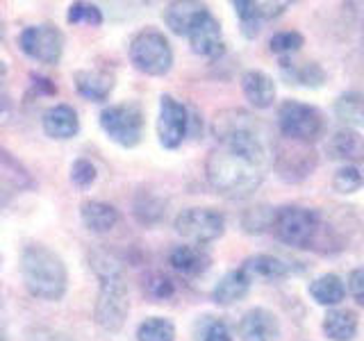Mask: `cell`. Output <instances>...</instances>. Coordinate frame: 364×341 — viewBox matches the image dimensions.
Wrapping results in <instances>:
<instances>
[{
    "mask_svg": "<svg viewBox=\"0 0 364 341\" xmlns=\"http://www.w3.org/2000/svg\"><path fill=\"white\" fill-rule=\"evenodd\" d=\"M250 291V278L242 269L228 271L225 276L216 282V287L212 291V301L221 307L237 305L239 301H244Z\"/></svg>",
    "mask_w": 364,
    "mask_h": 341,
    "instance_id": "obj_19",
    "label": "cell"
},
{
    "mask_svg": "<svg viewBox=\"0 0 364 341\" xmlns=\"http://www.w3.org/2000/svg\"><path fill=\"white\" fill-rule=\"evenodd\" d=\"M242 271L246 276L253 278H262V280H282L289 276V264L284 259L276 257V255H253L244 259Z\"/></svg>",
    "mask_w": 364,
    "mask_h": 341,
    "instance_id": "obj_23",
    "label": "cell"
},
{
    "mask_svg": "<svg viewBox=\"0 0 364 341\" xmlns=\"http://www.w3.org/2000/svg\"><path fill=\"white\" fill-rule=\"evenodd\" d=\"M242 91L255 109H267L276 100V82L264 71H246L242 75Z\"/></svg>",
    "mask_w": 364,
    "mask_h": 341,
    "instance_id": "obj_17",
    "label": "cell"
},
{
    "mask_svg": "<svg viewBox=\"0 0 364 341\" xmlns=\"http://www.w3.org/2000/svg\"><path fill=\"white\" fill-rule=\"evenodd\" d=\"M273 162H276L278 170H280V178L284 180H303L307 178L314 170L316 166V157L314 153L310 151H294V153H278L273 155Z\"/></svg>",
    "mask_w": 364,
    "mask_h": 341,
    "instance_id": "obj_21",
    "label": "cell"
},
{
    "mask_svg": "<svg viewBox=\"0 0 364 341\" xmlns=\"http://www.w3.org/2000/svg\"><path fill=\"white\" fill-rule=\"evenodd\" d=\"M335 117L350 130L364 128V94L350 91V94L339 96L335 102Z\"/></svg>",
    "mask_w": 364,
    "mask_h": 341,
    "instance_id": "obj_25",
    "label": "cell"
},
{
    "mask_svg": "<svg viewBox=\"0 0 364 341\" xmlns=\"http://www.w3.org/2000/svg\"><path fill=\"white\" fill-rule=\"evenodd\" d=\"M255 7H257V14L262 21H271V18L280 16L282 11L289 7V3H271V0H267V3H257L255 0Z\"/></svg>",
    "mask_w": 364,
    "mask_h": 341,
    "instance_id": "obj_36",
    "label": "cell"
},
{
    "mask_svg": "<svg viewBox=\"0 0 364 341\" xmlns=\"http://www.w3.org/2000/svg\"><path fill=\"white\" fill-rule=\"evenodd\" d=\"M303 34L296 32V30H284V32H276L269 41V48L271 53L276 55H291V53H299L303 48Z\"/></svg>",
    "mask_w": 364,
    "mask_h": 341,
    "instance_id": "obj_30",
    "label": "cell"
},
{
    "mask_svg": "<svg viewBox=\"0 0 364 341\" xmlns=\"http://www.w3.org/2000/svg\"><path fill=\"white\" fill-rule=\"evenodd\" d=\"M278 128L294 144H314L326 130L323 114L301 100H284L278 107Z\"/></svg>",
    "mask_w": 364,
    "mask_h": 341,
    "instance_id": "obj_5",
    "label": "cell"
},
{
    "mask_svg": "<svg viewBox=\"0 0 364 341\" xmlns=\"http://www.w3.org/2000/svg\"><path fill=\"white\" fill-rule=\"evenodd\" d=\"M208 9V5L203 3H193V0H180V3H168L164 9V23L171 32L180 34V37H187L189 28L193 26L203 11Z\"/></svg>",
    "mask_w": 364,
    "mask_h": 341,
    "instance_id": "obj_20",
    "label": "cell"
},
{
    "mask_svg": "<svg viewBox=\"0 0 364 341\" xmlns=\"http://www.w3.org/2000/svg\"><path fill=\"white\" fill-rule=\"evenodd\" d=\"M239 337H242V341H278L280 337L278 316L264 310V307H253L239 321Z\"/></svg>",
    "mask_w": 364,
    "mask_h": 341,
    "instance_id": "obj_12",
    "label": "cell"
},
{
    "mask_svg": "<svg viewBox=\"0 0 364 341\" xmlns=\"http://www.w3.org/2000/svg\"><path fill=\"white\" fill-rule=\"evenodd\" d=\"M189 132V112L180 100L164 94L159 98V117H157V139L166 151L176 148L185 141Z\"/></svg>",
    "mask_w": 364,
    "mask_h": 341,
    "instance_id": "obj_10",
    "label": "cell"
},
{
    "mask_svg": "<svg viewBox=\"0 0 364 341\" xmlns=\"http://www.w3.org/2000/svg\"><path fill=\"white\" fill-rule=\"evenodd\" d=\"M212 132L216 148L205 164L212 189L230 200L253 196L273 164L267 125L244 109H223L214 117Z\"/></svg>",
    "mask_w": 364,
    "mask_h": 341,
    "instance_id": "obj_1",
    "label": "cell"
},
{
    "mask_svg": "<svg viewBox=\"0 0 364 341\" xmlns=\"http://www.w3.org/2000/svg\"><path fill=\"white\" fill-rule=\"evenodd\" d=\"M362 185H364L362 170L358 166H350V164L341 166L333 178V189L337 193H355L362 189Z\"/></svg>",
    "mask_w": 364,
    "mask_h": 341,
    "instance_id": "obj_29",
    "label": "cell"
},
{
    "mask_svg": "<svg viewBox=\"0 0 364 341\" xmlns=\"http://www.w3.org/2000/svg\"><path fill=\"white\" fill-rule=\"evenodd\" d=\"M307 291H310L314 303L323 305V307H335L344 301L346 284L341 282V278L335 276V273H326V276H318L316 280H312Z\"/></svg>",
    "mask_w": 364,
    "mask_h": 341,
    "instance_id": "obj_24",
    "label": "cell"
},
{
    "mask_svg": "<svg viewBox=\"0 0 364 341\" xmlns=\"http://www.w3.org/2000/svg\"><path fill=\"white\" fill-rule=\"evenodd\" d=\"M136 341H176V325L166 316H148L136 328Z\"/></svg>",
    "mask_w": 364,
    "mask_h": 341,
    "instance_id": "obj_27",
    "label": "cell"
},
{
    "mask_svg": "<svg viewBox=\"0 0 364 341\" xmlns=\"http://www.w3.org/2000/svg\"><path fill=\"white\" fill-rule=\"evenodd\" d=\"M80 219H82V223H85V227H87L89 232L105 234V232H109L112 227L119 223L121 214L109 202L87 200V202H82V207H80Z\"/></svg>",
    "mask_w": 364,
    "mask_h": 341,
    "instance_id": "obj_18",
    "label": "cell"
},
{
    "mask_svg": "<svg viewBox=\"0 0 364 341\" xmlns=\"http://www.w3.org/2000/svg\"><path fill=\"white\" fill-rule=\"evenodd\" d=\"M144 289L153 301H166L176 293V284L164 273H148L144 278Z\"/></svg>",
    "mask_w": 364,
    "mask_h": 341,
    "instance_id": "obj_31",
    "label": "cell"
},
{
    "mask_svg": "<svg viewBox=\"0 0 364 341\" xmlns=\"http://www.w3.org/2000/svg\"><path fill=\"white\" fill-rule=\"evenodd\" d=\"M18 48L30 60H37L41 64H57L64 53V34L53 23L28 26L18 34Z\"/></svg>",
    "mask_w": 364,
    "mask_h": 341,
    "instance_id": "obj_9",
    "label": "cell"
},
{
    "mask_svg": "<svg viewBox=\"0 0 364 341\" xmlns=\"http://www.w3.org/2000/svg\"><path fill=\"white\" fill-rule=\"evenodd\" d=\"M176 232L193 246L212 244L225 230V219L212 207H187L176 216Z\"/></svg>",
    "mask_w": 364,
    "mask_h": 341,
    "instance_id": "obj_8",
    "label": "cell"
},
{
    "mask_svg": "<svg viewBox=\"0 0 364 341\" xmlns=\"http://www.w3.org/2000/svg\"><path fill=\"white\" fill-rule=\"evenodd\" d=\"M326 151L330 159H339V162L355 166L364 162V136L358 130L341 128L328 139Z\"/></svg>",
    "mask_w": 364,
    "mask_h": 341,
    "instance_id": "obj_13",
    "label": "cell"
},
{
    "mask_svg": "<svg viewBox=\"0 0 364 341\" xmlns=\"http://www.w3.org/2000/svg\"><path fill=\"white\" fill-rule=\"evenodd\" d=\"M348 291L353 296V301L364 307V269L350 271V276H348Z\"/></svg>",
    "mask_w": 364,
    "mask_h": 341,
    "instance_id": "obj_35",
    "label": "cell"
},
{
    "mask_svg": "<svg viewBox=\"0 0 364 341\" xmlns=\"http://www.w3.org/2000/svg\"><path fill=\"white\" fill-rule=\"evenodd\" d=\"M73 85L85 100L102 102L109 98L114 89V75L107 71H100V68H85V71H75Z\"/></svg>",
    "mask_w": 364,
    "mask_h": 341,
    "instance_id": "obj_14",
    "label": "cell"
},
{
    "mask_svg": "<svg viewBox=\"0 0 364 341\" xmlns=\"http://www.w3.org/2000/svg\"><path fill=\"white\" fill-rule=\"evenodd\" d=\"M43 132L55 141H66L73 139L80 130L77 112L71 105H55L43 114Z\"/></svg>",
    "mask_w": 364,
    "mask_h": 341,
    "instance_id": "obj_16",
    "label": "cell"
},
{
    "mask_svg": "<svg viewBox=\"0 0 364 341\" xmlns=\"http://www.w3.org/2000/svg\"><path fill=\"white\" fill-rule=\"evenodd\" d=\"M26 289L41 301H60L66 293L68 273L62 257L41 244H28L18 259Z\"/></svg>",
    "mask_w": 364,
    "mask_h": 341,
    "instance_id": "obj_3",
    "label": "cell"
},
{
    "mask_svg": "<svg viewBox=\"0 0 364 341\" xmlns=\"http://www.w3.org/2000/svg\"><path fill=\"white\" fill-rule=\"evenodd\" d=\"M98 123L114 144L123 148H134L144 136V109L139 102H119L100 112Z\"/></svg>",
    "mask_w": 364,
    "mask_h": 341,
    "instance_id": "obj_6",
    "label": "cell"
},
{
    "mask_svg": "<svg viewBox=\"0 0 364 341\" xmlns=\"http://www.w3.org/2000/svg\"><path fill=\"white\" fill-rule=\"evenodd\" d=\"M232 7H235L237 16H239V23H242L244 37L253 39L255 34L259 32V26H262V18H259L257 7H255V0H235Z\"/></svg>",
    "mask_w": 364,
    "mask_h": 341,
    "instance_id": "obj_28",
    "label": "cell"
},
{
    "mask_svg": "<svg viewBox=\"0 0 364 341\" xmlns=\"http://www.w3.org/2000/svg\"><path fill=\"white\" fill-rule=\"evenodd\" d=\"M323 332L333 341H353L358 335V314L344 307H333L323 316Z\"/></svg>",
    "mask_w": 364,
    "mask_h": 341,
    "instance_id": "obj_22",
    "label": "cell"
},
{
    "mask_svg": "<svg viewBox=\"0 0 364 341\" xmlns=\"http://www.w3.org/2000/svg\"><path fill=\"white\" fill-rule=\"evenodd\" d=\"M66 18H68L71 26H77V23H87V26H100V23H102V11L94 3H73L71 7H68Z\"/></svg>",
    "mask_w": 364,
    "mask_h": 341,
    "instance_id": "obj_32",
    "label": "cell"
},
{
    "mask_svg": "<svg viewBox=\"0 0 364 341\" xmlns=\"http://www.w3.org/2000/svg\"><path fill=\"white\" fill-rule=\"evenodd\" d=\"M271 230L278 242L291 248H318L328 237L321 214L301 205H284L273 212Z\"/></svg>",
    "mask_w": 364,
    "mask_h": 341,
    "instance_id": "obj_4",
    "label": "cell"
},
{
    "mask_svg": "<svg viewBox=\"0 0 364 341\" xmlns=\"http://www.w3.org/2000/svg\"><path fill=\"white\" fill-rule=\"evenodd\" d=\"M96 175H98V168L87 157H77L75 162L71 164V180H73V185H77V187L85 189L89 185H94Z\"/></svg>",
    "mask_w": 364,
    "mask_h": 341,
    "instance_id": "obj_34",
    "label": "cell"
},
{
    "mask_svg": "<svg viewBox=\"0 0 364 341\" xmlns=\"http://www.w3.org/2000/svg\"><path fill=\"white\" fill-rule=\"evenodd\" d=\"M168 264L173 271H178L180 276L187 278H198L205 271L210 269L212 257L205 253L200 246L185 244V246H176L168 253Z\"/></svg>",
    "mask_w": 364,
    "mask_h": 341,
    "instance_id": "obj_15",
    "label": "cell"
},
{
    "mask_svg": "<svg viewBox=\"0 0 364 341\" xmlns=\"http://www.w3.org/2000/svg\"><path fill=\"white\" fill-rule=\"evenodd\" d=\"M187 39L191 50L200 55V57H219L223 53V32H221V23L216 21V16L210 9H205L203 14L193 21V26L187 32Z\"/></svg>",
    "mask_w": 364,
    "mask_h": 341,
    "instance_id": "obj_11",
    "label": "cell"
},
{
    "mask_svg": "<svg viewBox=\"0 0 364 341\" xmlns=\"http://www.w3.org/2000/svg\"><path fill=\"white\" fill-rule=\"evenodd\" d=\"M0 341H3V337H0Z\"/></svg>",
    "mask_w": 364,
    "mask_h": 341,
    "instance_id": "obj_37",
    "label": "cell"
},
{
    "mask_svg": "<svg viewBox=\"0 0 364 341\" xmlns=\"http://www.w3.org/2000/svg\"><path fill=\"white\" fill-rule=\"evenodd\" d=\"M130 62L146 75H166L173 66V50L159 30H144L130 41Z\"/></svg>",
    "mask_w": 364,
    "mask_h": 341,
    "instance_id": "obj_7",
    "label": "cell"
},
{
    "mask_svg": "<svg viewBox=\"0 0 364 341\" xmlns=\"http://www.w3.org/2000/svg\"><path fill=\"white\" fill-rule=\"evenodd\" d=\"M282 73L289 77V82L294 85H303V87H321L326 73L323 68L318 66L316 62H303V64H291L287 60L280 62Z\"/></svg>",
    "mask_w": 364,
    "mask_h": 341,
    "instance_id": "obj_26",
    "label": "cell"
},
{
    "mask_svg": "<svg viewBox=\"0 0 364 341\" xmlns=\"http://www.w3.org/2000/svg\"><path fill=\"white\" fill-rule=\"evenodd\" d=\"M198 341H235L230 328H228L221 318H205L198 330Z\"/></svg>",
    "mask_w": 364,
    "mask_h": 341,
    "instance_id": "obj_33",
    "label": "cell"
},
{
    "mask_svg": "<svg viewBox=\"0 0 364 341\" xmlns=\"http://www.w3.org/2000/svg\"><path fill=\"white\" fill-rule=\"evenodd\" d=\"M89 264L100 280L94 321L105 332H121L130 314V289L128 282H125L121 261L109 250L94 248L89 253Z\"/></svg>",
    "mask_w": 364,
    "mask_h": 341,
    "instance_id": "obj_2",
    "label": "cell"
}]
</instances>
